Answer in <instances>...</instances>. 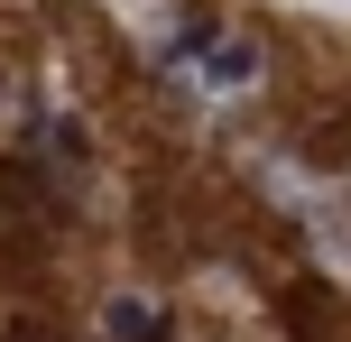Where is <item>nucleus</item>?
I'll return each instance as SVG.
<instances>
[{"label": "nucleus", "mask_w": 351, "mask_h": 342, "mask_svg": "<svg viewBox=\"0 0 351 342\" xmlns=\"http://www.w3.org/2000/svg\"><path fill=\"white\" fill-rule=\"evenodd\" d=\"M176 56L194 65V84H204V93H241V84H259V47H250V37L185 28V37H176Z\"/></svg>", "instance_id": "1"}, {"label": "nucleus", "mask_w": 351, "mask_h": 342, "mask_svg": "<svg viewBox=\"0 0 351 342\" xmlns=\"http://www.w3.org/2000/svg\"><path fill=\"white\" fill-rule=\"evenodd\" d=\"M102 324H111V342H167V315L148 306V296H111Z\"/></svg>", "instance_id": "2"}]
</instances>
